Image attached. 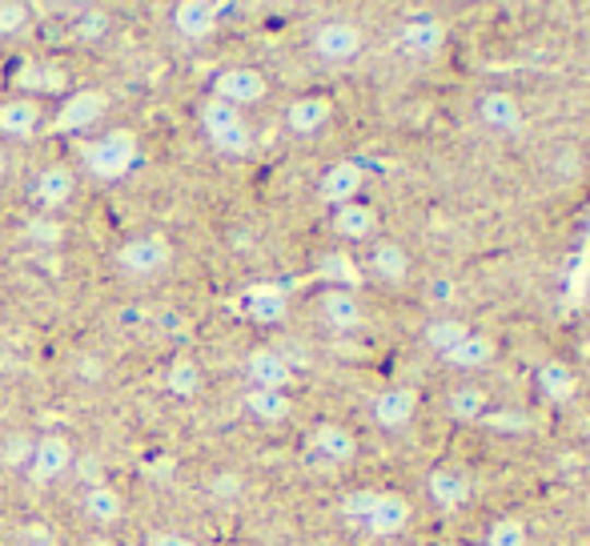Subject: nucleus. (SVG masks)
<instances>
[{"mask_svg": "<svg viewBox=\"0 0 590 546\" xmlns=\"http://www.w3.org/2000/svg\"><path fill=\"white\" fill-rule=\"evenodd\" d=\"M201 124H205V133H210L213 145L225 153H246L249 141H253L246 129L241 109H234V105H225V100H217V97H210L201 105Z\"/></svg>", "mask_w": 590, "mask_h": 546, "instance_id": "obj_1", "label": "nucleus"}, {"mask_svg": "<svg viewBox=\"0 0 590 546\" xmlns=\"http://www.w3.org/2000/svg\"><path fill=\"white\" fill-rule=\"evenodd\" d=\"M133 153H137L133 133H125V129H113V133L101 136L97 145H88L85 162H88V169H93L97 177L113 181V177L129 174V165H133Z\"/></svg>", "mask_w": 590, "mask_h": 546, "instance_id": "obj_2", "label": "nucleus"}, {"mask_svg": "<svg viewBox=\"0 0 590 546\" xmlns=\"http://www.w3.org/2000/svg\"><path fill=\"white\" fill-rule=\"evenodd\" d=\"M314 52L330 64L354 61L357 52H362V28H357L354 21H326V25H318V33H314Z\"/></svg>", "mask_w": 590, "mask_h": 546, "instance_id": "obj_3", "label": "nucleus"}, {"mask_svg": "<svg viewBox=\"0 0 590 546\" xmlns=\"http://www.w3.org/2000/svg\"><path fill=\"white\" fill-rule=\"evenodd\" d=\"M73 466V447H69V438L61 435H49L40 438V442H33V454H28V478L33 483H57L64 471Z\"/></svg>", "mask_w": 590, "mask_h": 546, "instance_id": "obj_4", "label": "nucleus"}, {"mask_svg": "<svg viewBox=\"0 0 590 546\" xmlns=\"http://www.w3.org/2000/svg\"><path fill=\"white\" fill-rule=\"evenodd\" d=\"M266 76L258 73V69H246V64H237V69H225V73H217V81H213V97L225 100V105H234V109H241V105H258L261 97H266Z\"/></svg>", "mask_w": 590, "mask_h": 546, "instance_id": "obj_5", "label": "nucleus"}, {"mask_svg": "<svg viewBox=\"0 0 590 546\" xmlns=\"http://www.w3.org/2000/svg\"><path fill=\"white\" fill-rule=\"evenodd\" d=\"M125 273H133V277H153L169 265V241L165 237H133V241H125L121 253H117Z\"/></svg>", "mask_w": 590, "mask_h": 546, "instance_id": "obj_6", "label": "nucleus"}, {"mask_svg": "<svg viewBox=\"0 0 590 546\" xmlns=\"http://www.w3.org/2000/svg\"><path fill=\"white\" fill-rule=\"evenodd\" d=\"M398 45L414 52V57H434L446 45V25L438 16H414V21L398 28Z\"/></svg>", "mask_w": 590, "mask_h": 546, "instance_id": "obj_7", "label": "nucleus"}, {"mask_svg": "<svg viewBox=\"0 0 590 546\" xmlns=\"http://www.w3.org/2000/svg\"><path fill=\"white\" fill-rule=\"evenodd\" d=\"M479 117L491 129H498V133H518L522 124H527V112H522V105L515 100V93H503V88H494V93H486V97L479 100Z\"/></svg>", "mask_w": 590, "mask_h": 546, "instance_id": "obj_8", "label": "nucleus"}, {"mask_svg": "<svg viewBox=\"0 0 590 546\" xmlns=\"http://www.w3.org/2000/svg\"><path fill=\"white\" fill-rule=\"evenodd\" d=\"M414 410H418V394L406 390V385H393V390H381L374 397V423L386 426V430H398V426H406L414 418Z\"/></svg>", "mask_w": 590, "mask_h": 546, "instance_id": "obj_9", "label": "nucleus"}, {"mask_svg": "<svg viewBox=\"0 0 590 546\" xmlns=\"http://www.w3.org/2000/svg\"><path fill=\"white\" fill-rule=\"evenodd\" d=\"M410 522V502L402 495H378L374 498V507H369V514L362 519V526H366L369 534H378V538H386V534H398L402 526Z\"/></svg>", "mask_w": 590, "mask_h": 546, "instance_id": "obj_10", "label": "nucleus"}, {"mask_svg": "<svg viewBox=\"0 0 590 546\" xmlns=\"http://www.w3.org/2000/svg\"><path fill=\"white\" fill-rule=\"evenodd\" d=\"M249 378H253V390H285L294 370H290V361L278 354V349H253L246 361Z\"/></svg>", "mask_w": 590, "mask_h": 546, "instance_id": "obj_11", "label": "nucleus"}, {"mask_svg": "<svg viewBox=\"0 0 590 546\" xmlns=\"http://www.w3.org/2000/svg\"><path fill=\"white\" fill-rule=\"evenodd\" d=\"M217 4H210V0H185V4H177L173 9V25H177V33L189 40H201L210 37L213 28H217Z\"/></svg>", "mask_w": 590, "mask_h": 546, "instance_id": "obj_12", "label": "nucleus"}, {"mask_svg": "<svg viewBox=\"0 0 590 546\" xmlns=\"http://www.w3.org/2000/svg\"><path fill=\"white\" fill-rule=\"evenodd\" d=\"M354 435L350 430H342V426H321V430H314V438H309V454L318 462H326V466H342V462L354 459Z\"/></svg>", "mask_w": 590, "mask_h": 546, "instance_id": "obj_13", "label": "nucleus"}, {"mask_svg": "<svg viewBox=\"0 0 590 546\" xmlns=\"http://www.w3.org/2000/svg\"><path fill=\"white\" fill-rule=\"evenodd\" d=\"M101 112H105V97H101V93H93V88H85V93H73V97L61 105V112H57V129H61V133L88 129Z\"/></svg>", "mask_w": 590, "mask_h": 546, "instance_id": "obj_14", "label": "nucleus"}, {"mask_svg": "<svg viewBox=\"0 0 590 546\" xmlns=\"http://www.w3.org/2000/svg\"><path fill=\"white\" fill-rule=\"evenodd\" d=\"M69 198H73V174H69L64 165H49V169L33 181V201H37L45 213L61 210Z\"/></svg>", "mask_w": 590, "mask_h": 546, "instance_id": "obj_15", "label": "nucleus"}, {"mask_svg": "<svg viewBox=\"0 0 590 546\" xmlns=\"http://www.w3.org/2000/svg\"><path fill=\"white\" fill-rule=\"evenodd\" d=\"M362 181H366V177H362V169H357L354 162H338L321 177V198L330 201V205H350V201L357 198Z\"/></svg>", "mask_w": 590, "mask_h": 546, "instance_id": "obj_16", "label": "nucleus"}, {"mask_svg": "<svg viewBox=\"0 0 590 546\" xmlns=\"http://www.w3.org/2000/svg\"><path fill=\"white\" fill-rule=\"evenodd\" d=\"M40 124V109L37 100L28 97H13L0 105V133L4 136H33Z\"/></svg>", "mask_w": 590, "mask_h": 546, "instance_id": "obj_17", "label": "nucleus"}, {"mask_svg": "<svg viewBox=\"0 0 590 546\" xmlns=\"http://www.w3.org/2000/svg\"><path fill=\"white\" fill-rule=\"evenodd\" d=\"M330 100L326 97H302L294 100L290 109H285V121H290V129L302 136L318 133V129H326V121H330Z\"/></svg>", "mask_w": 590, "mask_h": 546, "instance_id": "obj_18", "label": "nucleus"}, {"mask_svg": "<svg viewBox=\"0 0 590 546\" xmlns=\"http://www.w3.org/2000/svg\"><path fill=\"white\" fill-rule=\"evenodd\" d=\"M333 229L342 237H350V241H362V237H369L378 229V213H374V205H362V201L338 205V213H333Z\"/></svg>", "mask_w": 590, "mask_h": 546, "instance_id": "obj_19", "label": "nucleus"}, {"mask_svg": "<svg viewBox=\"0 0 590 546\" xmlns=\"http://www.w3.org/2000/svg\"><path fill=\"white\" fill-rule=\"evenodd\" d=\"M430 498L438 502V507H446V510L462 507V502L470 498L467 474L455 471V466H438V471L430 474Z\"/></svg>", "mask_w": 590, "mask_h": 546, "instance_id": "obj_20", "label": "nucleus"}, {"mask_svg": "<svg viewBox=\"0 0 590 546\" xmlns=\"http://www.w3.org/2000/svg\"><path fill=\"white\" fill-rule=\"evenodd\" d=\"M246 310L253 322L261 325H273L285 318V294L278 286H253L246 294Z\"/></svg>", "mask_w": 590, "mask_h": 546, "instance_id": "obj_21", "label": "nucleus"}, {"mask_svg": "<svg viewBox=\"0 0 590 546\" xmlns=\"http://www.w3.org/2000/svg\"><path fill=\"white\" fill-rule=\"evenodd\" d=\"M321 318L333 325V330H354L362 322V306L354 301L350 289H330L326 298H321Z\"/></svg>", "mask_w": 590, "mask_h": 546, "instance_id": "obj_22", "label": "nucleus"}, {"mask_svg": "<svg viewBox=\"0 0 590 546\" xmlns=\"http://www.w3.org/2000/svg\"><path fill=\"white\" fill-rule=\"evenodd\" d=\"M491 358H494V342L486 334H467L446 354V361H450V366H462V370H482Z\"/></svg>", "mask_w": 590, "mask_h": 546, "instance_id": "obj_23", "label": "nucleus"}, {"mask_svg": "<svg viewBox=\"0 0 590 546\" xmlns=\"http://www.w3.org/2000/svg\"><path fill=\"white\" fill-rule=\"evenodd\" d=\"M246 406L253 418H261V423H282L294 402H290L285 390H249Z\"/></svg>", "mask_w": 590, "mask_h": 546, "instance_id": "obj_24", "label": "nucleus"}, {"mask_svg": "<svg viewBox=\"0 0 590 546\" xmlns=\"http://www.w3.org/2000/svg\"><path fill=\"white\" fill-rule=\"evenodd\" d=\"M374 273L386 277V282H406V273H410L406 249L398 246V241H381V246H374Z\"/></svg>", "mask_w": 590, "mask_h": 546, "instance_id": "obj_25", "label": "nucleus"}, {"mask_svg": "<svg viewBox=\"0 0 590 546\" xmlns=\"http://www.w3.org/2000/svg\"><path fill=\"white\" fill-rule=\"evenodd\" d=\"M85 510H88V519L101 522V526H113V522L121 519L125 514V502L121 495L113 490V486H93L85 498Z\"/></svg>", "mask_w": 590, "mask_h": 546, "instance_id": "obj_26", "label": "nucleus"}, {"mask_svg": "<svg viewBox=\"0 0 590 546\" xmlns=\"http://www.w3.org/2000/svg\"><path fill=\"white\" fill-rule=\"evenodd\" d=\"M539 385H542V394L554 397V402H566V397L575 394V373L566 370L563 361H546L539 370Z\"/></svg>", "mask_w": 590, "mask_h": 546, "instance_id": "obj_27", "label": "nucleus"}, {"mask_svg": "<svg viewBox=\"0 0 590 546\" xmlns=\"http://www.w3.org/2000/svg\"><path fill=\"white\" fill-rule=\"evenodd\" d=\"M470 330L462 322H458V318H438V322H430L426 325V342H430V349L434 354H450V349L458 346V342H462V337H467Z\"/></svg>", "mask_w": 590, "mask_h": 546, "instance_id": "obj_28", "label": "nucleus"}, {"mask_svg": "<svg viewBox=\"0 0 590 546\" xmlns=\"http://www.w3.org/2000/svg\"><path fill=\"white\" fill-rule=\"evenodd\" d=\"M165 390H169V394H181V397L197 394V390H201V373H197L193 361H177V366L165 373Z\"/></svg>", "mask_w": 590, "mask_h": 546, "instance_id": "obj_29", "label": "nucleus"}, {"mask_svg": "<svg viewBox=\"0 0 590 546\" xmlns=\"http://www.w3.org/2000/svg\"><path fill=\"white\" fill-rule=\"evenodd\" d=\"M482 406H486V394H482L479 385H458L455 394H450V410H455L458 418H479Z\"/></svg>", "mask_w": 590, "mask_h": 546, "instance_id": "obj_30", "label": "nucleus"}, {"mask_svg": "<svg viewBox=\"0 0 590 546\" xmlns=\"http://www.w3.org/2000/svg\"><path fill=\"white\" fill-rule=\"evenodd\" d=\"M25 81H33L28 88H40V93H57V88L69 85V73L57 69V64H33L25 73Z\"/></svg>", "mask_w": 590, "mask_h": 546, "instance_id": "obj_31", "label": "nucleus"}, {"mask_svg": "<svg viewBox=\"0 0 590 546\" xmlns=\"http://www.w3.org/2000/svg\"><path fill=\"white\" fill-rule=\"evenodd\" d=\"M486 546H527V526L518 519H503L491 526V538Z\"/></svg>", "mask_w": 590, "mask_h": 546, "instance_id": "obj_32", "label": "nucleus"}, {"mask_svg": "<svg viewBox=\"0 0 590 546\" xmlns=\"http://www.w3.org/2000/svg\"><path fill=\"white\" fill-rule=\"evenodd\" d=\"M28 28V4H0V37H16V33H25Z\"/></svg>", "mask_w": 590, "mask_h": 546, "instance_id": "obj_33", "label": "nucleus"}, {"mask_svg": "<svg viewBox=\"0 0 590 546\" xmlns=\"http://www.w3.org/2000/svg\"><path fill=\"white\" fill-rule=\"evenodd\" d=\"M28 237H33L37 246H57V241H61V225L52 222L49 213H37V222L28 225Z\"/></svg>", "mask_w": 590, "mask_h": 546, "instance_id": "obj_34", "label": "nucleus"}, {"mask_svg": "<svg viewBox=\"0 0 590 546\" xmlns=\"http://www.w3.org/2000/svg\"><path fill=\"white\" fill-rule=\"evenodd\" d=\"M28 454H33V438L25 435H13L9 450H0V459L9 462V466H28Z\"/></svg>", "mask_w": 590, "mask_h": 546, "instance_id": "obj_35", "label": "nucleus"}, {"mask_svg": "<svg viewBox=\"0 0 590 546\" xmlns=\"http://www.w3.org/2000/svg\"><path fill=\"white\" fill-rule=\"evenodd\" d=\"M326 277H330V282H342V286H350L357 273H354V265H350V258L333 253V258H326Z\"/></svg>", "mask_w": 590, "mask_h": 546, "instance_id": "obj_36", "label": "nucleus"}, {"mask_svg": "<svg viewBox=\"0 0 590 546\" xmlns=\"http://www.w3.org/2000/svg\"><path fill=\"white\" fill-rule=\"evenodd\" d=\"M374 498H378L374 490H357V495H350L345 498V514H350L354 522H362L369 514V507H374Z\"/></svg>", "mask_w": 590, "mask_h": 546, "instance_id": "obj_37", "label": "nucleus"}, {"mask_svg": "<svg viewBox=\"0 0 590 546\" xmlns=\"http://www.w3.org/2000/svg\"><path fill=\"white\" fill-rule=\"evenodd\" d=\"M149 546H197V543H189L185 534H173V531H161V534H153V543Z\"/></svg>", "mask_w": 590, "mask_h": 546, "instance_id": "obj_38", "label": "nucleus"}, {"mask_svg": "<svg viewBox=\"0 0 590 546\" xmlns=\"http://www.w3.org/2000/svg\"><path fill=\"white\" fill-rule=\"evenodd\" d=\"M76 28H81L85 37H101V33H105V28H109V25H105V16L93 13V16H85V21H81V25H76Z\"/></svg>", "mask_w": 590, "mask_h": 546, "instance_id": "obj_39", "label": "nucleus"}, {"mask_svg": "<svg viewBox=\"0 0 590 546\" xmlns=\"http://www.w3.org/2000/svg\"><path fill=\"white\" fill-rule=\"evenodd\" d=\"M430 294H434V301H450L455 298V282H446V277H438L430 286Z\"/></svg>", "mask_w": 590, "mask_h": 546, "instance_id": "obj_40", "label": "nucleus"}, {"mask_svg": "<svg viewBox=\"0 0 590 546\" xmlns=\"http://www.w3.org/2000/svg\"><path fill=\"white\" fill-rule=\"evenodd\" d=\"M217 490H222V495H237V478H234V474H222V478H217Z\"/></svg>", "mask_w": 590, "mask_h": 546, "instance_id": "obj_41", "label": "nucleus"}, {"mask_svg": "<svg viewBox=\"0 0 590 546\" xmlns=\"http://www.w3.org/2000/svg\"><path fill=\"white\" fill-rule=\"evenodd\" d=\"M88 546H117V543H113V538H105V534H97V538H93Z\"/></svg>", "mask_w": 590, "mask_h": 546, "instance_id": "obj_42", "label": "nucleus"}, {"mask_svg": "<svg viewBox=\"0 0 590 546\" xmlns=\"http://www.w3.org/2000/svg\"><path fill=\"white\" fill-rule=\"evenodd\" d=\"M9 174V157H4V150H0V177Z\"/></svg>", "mask_w": 590, "mask_h": 546, "instance_id": "obj_43", "label": "nucleus"}, {"mask_svg": "<svg viewBox=\"0 0 590 546\" xmlns=\"http://www.w3.org/2000/svg\"><path fill=\"white\" fill-rule=\"evenodd\" d=\"M37 534H40V538H37V543H33V546H52L49 538H45V531H37Z\"/></svg>", "mask_w": 590, "mask_h": 546, "instance_id": "obj_44", "label": "nucleus"}]
</instances>
